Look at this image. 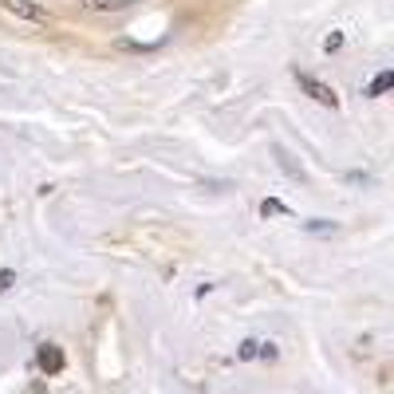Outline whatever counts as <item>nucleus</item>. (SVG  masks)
Listing matches in <instances>:
<instances>
[{
    "label": "nucleus",
    "mask_w": 394,
    "mask_h": 394,
    "mask_svg": "<svg viewBox=\"0 0 394 394\" xmlns=\"http://www.w3.org/2000/svg\"><path fill=\"white\" fill-rule=\"evenodd\" d=\"M339 43H343V36H327V40H324V48H327V52H335Z\"/></svg>",
    "instance_id": "obj_9"
},
{
    "label": "nucleus",
    "mask_w": 394,
    "mask_h": 394,
    "mask_svg": "<svg viewBox=\"0 0 394 394\" xmlns=\"http://www.w3.org/2000/svg\"><path fill=\"white\" fill-rule=\"evenodd\" d=\"M130 4H138V0H83V9H91V12H122Z\"/></svg>",
    "instance_id": "obj_4"
},
{
    "label": "nucleus",
    "mask_w": 394,
    "mask_h": 394,
    "mask_svg": "<svg viewBox=\"0 0 394 394\" xmlns=\"http://www.w3.org/2000/svg\"><path fill=\"white\" fill-rule=\"evenodd\" d=\"M260 209H265V213H288V209H284L280 201H265V206H260Z\"/></svg>",
    "instance_id": "obj_8"
},
{
    "label": "nucleus",
    "mask_w": 394,
    "mask_h": 394,
    "mask_svg": "<svg viewBox=\"0 0 394 394\" xmlns=\"http://www.w3.org/2000/svg\"><path fill=\"white\" fill-rule=\"evenodd\" d=\"M390 83H394V71H378V75L367 83V91H363V95H371V99H375V95H383Z\"/></svg>",
    "instance_id": "obj_5"
},
{
    "label": "nucleus",
    "mask_w": 394,
    "mask_h": 394,
    "mask_svg": "<svg viewBox=\"0 0 394 394\" xmlns=\"http://www.w3.org/2000/svg\"><path fill=\"white\" fill-rule=\"evenodd\" d=\"M12 280H16V276H12L9 268H4V272H0V292H9V288H12Z\"/></svg>",
    "instance_id": "obj_7"
},
{
    "label": "nucleus",
    "mask_w": 394,
    "mask_h": 394,
    "mask_svg": "<svg viewBox=\"0 0 394 394\" xmlns=\"http://www.w3.org/2000/svg\"><path fill=\"white\" fill-rule=\"evenodd\" d=\"M36 363H40L43 375H55V371H63V351L55 347V343H43L40 355H36Z\"/></svg>",
    "instance_id": "obj_3"
},
{
    "label": "nucleus",
    "mask_w": 394,
    "mask_h": 394,
    "mask_svg": "<svg viewBox=\"0 0 394 394\" xmlns=\"http://www.w3.org/2000/svg\"><path fill=\"white\" fill-rule=\"evenodd\" d=\"M296 79H300V87L316 99V103H324V107H339V95H335V87H327L324 79H316V75H308V71H296Z\"/></svg>",
    "instance_id": "obj_2"
},
{
    "label": "nucleus",
    "mask_w": 394,
    "mask_h": 394,
    "mask_svg": "<svg viewBox=\"0 0 394 394\" xmlns=\"http://www.w3.org/2000/svg\"><path fill=\"white\" fill-rule=\"evenodd\" d=\"M240 359H252V355H257V343H252V339H245V343H240Z\"/></svg>",
    "instance_id": "obj_6"
},
{
    "label": "nucleus",
    "mask_w": 394,
    "mask_h": 394,
    "mask_svg": "<svg viewBox=\"0 0 394 394\" xmlns=\"http://www.w3.org/2000/svg\"><path fill=\"white\" fill-rule=\"evenodd\" d=\"M4 4V12L16 20H28V24H52V12L43 9V4H36V0H0Z\"/></svg>",
    "instance_id": "obj_1"
},
{
    "label": "nucleus",
    "mask_w": 394,
    "mask_h": 394,
    "mask_svg": "<svg viewBox=\"0 0 394 394\" xmlns=\"http://www.w3.org/2000/svg\"><path fill=\"white\" fill-rule=\"evenodd\" d=\"M28 394H48V383H36V386H32V390H28Z\"/></svg>",
    "instance_id": "obj_10"
}]
</instances>
